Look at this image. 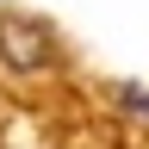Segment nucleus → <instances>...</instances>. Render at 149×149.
<instances>
[{
  "label": "nucleus",
  "mask_w": 149,
  "mask_h": 149,
  "mask_svg": "<svg viewBox=\"0 0 149 149\" xmlns=\"http://www.w3.org/2000/svg\"><path fill=\"white\" fill-rule=\"evenodd\" d=\"M112 100H118V112H130V118L149 124V87H143V81H118V87H112Z\"/></svg>",
  "instance_id": "2"
},
{
  "label": "nucleus",
  "mask_w": 149,
  "mask_h": 149,
  "mask_svg": "<svg viewBox=\"0 0 149 149\" xmlns=\"http://www.w3.org/2000/svg\"><path fill=\"white\" fill-rule=\"evenodd\" d=\"M0 68L25 74V81L56 74L62 68V37H56V25L37 19V13H0Z\"/></svg>",
  "instance_id": "1"
}]
</instances>
